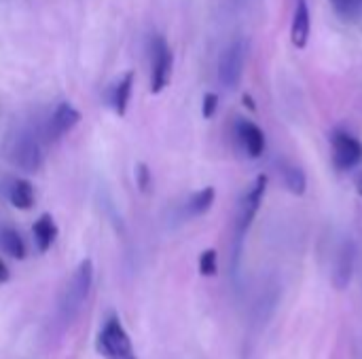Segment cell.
Instances as JSON below:
<instances>
[{"instance_id": "cell-18", "label": "cell", "mask_w": 362, "mask_h": 359, "mask_svg": "<svg viewBox=\"0 0 362 359\" xmlns=\"http://www.w3.org/2000/svg\"><path fill=\"white\" fill-rule=\"evenodd\" d=\"M331 4L344 19H356L362 11V0H331Z\"/></svg>"}, {"instance_id": "cell-12", "label": "cell", "mask_w": 362, "mask_h": 359, "mask_svg": "<svg viewBox=\"0 0 362 359\" xmlns=\"http://www.w3.org/2000/svg\"><path fill=\"white\" fill-rule=\"evenodd\" d=\"M6 199L13 207L28 212L34 205V186L23 178H13L6 184Z\"/></svg>"}, {"instance_id": "cell-4", "label": "cell", "mask_w": 362, "mask_h": 359, "mask_svg": "<svg viewBox=\"0 0 362 359\" xmlns=\"http://www.w3.org/2000/svg\"><path fill=\"white\" fill-rule=\"evenodd\" d=\"M265 190H267V176H259L240 201L238 218H235V250L238 252H240V245H242L252 220L257 218V214L261 209Z\"/></svg>"}, {"instance_id": "cell-15", "label": "cell", "mask_w": 362, "mask_h": 359, "mask_svg": "<svg viewBox=\"0 0 362 359\" xmlns=\"http://www.w3.org/2000/svg\"><path fill=\"white\" fill-rule=\"evenodd\" d=\"M214 199H216V190H214L212 186H206V188L197 190V193L191 195V199L187 201V205H185V216H187V218L204 216V214L212 207Z\"/></svg>"}, {"instance_id": "cell-8", "label": "cell", "mask_w": 362, "mask_h": 359, "mask_svg": "<svg viewBox=\"0 0 362 359\" xmlns=\"http://www.w3.org/2000/svg\"><path fill=\"white\" fill-rule=\"evenodd\" d=\"M78 121H81V112L70 102H62V104L55 106V110L47 118V125L42 129V135H45L47 142H57L66 133H70L78 125Z\"/></svg>"}, {"instance_id": "cell-14", "label": "cell", "mask_w": 362, "mask_h": 359, "mask_svg": "<svg viewBox=\"0 0 362 359\" xmlns=\"http://www.w3.org/2000/svg\"><path fill=\"white\" fill-rule=\"evenodd\" d=\"M352 267H354V245L350 241H346L339 250V256H337V264H335V273H333V279H335V286L341 290L350 284V277H352Z\"/></svg>"}, {"instance_id": "cell-23", "label": "cell", "mask_w": 362, "mask_h": 359, "mask_svg": "<svg viewBox=\"0 0 362 359\" xmlns=\"http://www.w3.org/2000/svg\"><path fill=\"white\" fill-rule=\"evenodd\" d=\"M356 186H358V193L362 195V174H358V178H356Z\"/></svg>"}, {"instance_id": "cell-7", "label": "cell", "mask_w": 362, "mask_h": 359, "mask_svg": "<svg viewBox=\"0 0 362 359\" xmlns=\"http://www.w3.org/2000/svg\"><path fill=\"white\" fill-rule=\"evenodd\" d=\"M331 146H333V163L337 169L341 171H350L356 165H361L362 161V144L358 138H354L352 133L337 129L331 138Z\"/></svg>"}, {"instance_id": "cell-1", "label": "cell", "mask_w": 362, "mask_h": 359, "mask_svg": "<svg viewBox=\"0 0 362 359\" xmlns=\"http://www.w3.org/2000/svg\"><path fill=\"white\" fill-rule=\"evenodd\" d=\"M4 157L13 167L25 174H36L45 163L40 140L30 129H17L15 133L6 138Z\"/></svg>"}, {"instance_id": "cell-2", "label": "cell", "mask_w": 362, "mask_h": 359, "mask_svg": "<svg viewBox=\"0 0 362 359\" xmlns=\"http://www.w3.org/2000/svg\"><path fill=\"white\" fill-rule=\"evenodd\" d=\"M91 284H93V264H91V260H83L74 269V273L70 275V279L66 281V286L59 294L57 311L66 322H70L78 315V311L83 309V305L91 292Z\"/></svg>"}, {"instance_id": "cell-20", "label": "cell", "mask_w": 362, "mask_h": 359, "mask_svg": "<svg viewBox=\"0 0 362 359\" xmlns=\"http://www.w3.org/2000/svg\"><path fill=\"white\" fill-rule=\"evenodd\" d=\"M136 184L142 193H148L153 188V174L148 169L146 163H138L136 165Z\"/></svg>"}, {"instance_id": "cell-5", "label": "cell", "mask_w": 362, "mask_h": 359, "mask_svg": "<svg viewBox=\"0 0 362 359\" xmlns=\"http://www.w3.org/2000/svg\"><path fill=\"white\" fill-rule=\"evenodd\" d=\"M98 351L106 359H138L134 353V345L119 322V317H110L98 339Z\"/></svg>"}, {"instance_id": "cell-16", "label": "cell", "mask_w": 362, "mask_h": 359, "mask_svg": "<svg viewBox=\"0 0 362 359\" xmlns=\"http://www.w3.org/2000/svg\"><path fill=\"white\" fill-rule=\"evenodd\" d=\"M0 250L15 260L25 258V243L13 226H0Z\"/></svg>"}, {"instance_id": "cell-13", "label": "cell", "mask_w": 362, "mask_h": 359, "mask_svg": "<svg viewBox=\"0 0 362 359\" xmlns=\"http://www.w3.org/2000/svg\"><path fill=\"white\" fill-rule=\"evenodd\" d=\"M32 235H34V241H36L38 252L45 254V252L51 250V245H53L55 239H57V224H55V220L51 218V214H42V216L34 222Z\"/></svg>"}, {"instance_id": "cell-22", "label": "cell", "mask_w": 362, "mask_h": 359, "mask_svg": "<svg viewBox=\"0 0 362 359\" xmlns=\"http://www.w3.org/2000/svg\"><path fill=\"white\" fill-rule=\"evenodd\" d=\"M8 279V269H6V264L0 260V284H4Z\"/></svg>"}, {"instance_id": "cell-19", "label": "cell", "mask_w": 362, "mask_h": 359, "mask_svg": "<svg viewBox=\"0 0 362 359\" xmlns=\"http://www.w3.org/2000/svg\"><path fill=\"white\" fill-rule=\"evenodd\" d=\"M216 271H218V256H216V252L214 250L202 252V256H199V273L204 277H212V275H216Z\"/></svg>"}, {"instance_id": "cell-10", "label": "cell", "mask_w": 362, "mask_h": 359, "mask_svg": "<svg viewBox=\"0 0 362 359\" xmlns=\"http://www.w3.org/2000/svg\"><path fill=\"white\" fill-rule=\"evenodd\" d=\"M134 72L132 70H127L115 85H112V89H110V95H108V99H110V106H112V110L119 114V116H125L127 114V106H129V99H132V89H134Z\"/></svg>"}, {"instance_id": "cell-17", "label": "cell", "mask_w": 362, "mask_h": 359, "mask_svg": "<svg viewBox=\"0 0 362 359\" xmlns=\"http://www.w3.org/2000/svg\"><path fill=\"white\" fill-rule=\"evenodd\" d=\"M282 178H284V186L293 195H303L305 193V174L299 167H295V165H282Z\"/></svg>"}, {"instance_id": "cell-3", "label": "cell", "mask_w": 362, "mask_h": 359, "mask_svg": "<svg viewBox=\"0 0 362 359\" xmlns=\"http://www.w3.org/2000/svg\"><path fill=\"white\" fill-rule=\"evenodd\" d=\"M148 53H151V93H161L170 80H172V68H174V53L161 34H153L148 40Z\"/></svg>"}, {"instance_id": "cell-21", "label": "cell", "mask_w": 362, "mask_h": 359, "mask_svg": "<svg viewBox=\"0 0 362 359\" xmlns=\"http://www.w3.org/2000/svg\"><path fill=\"white\" fill-rule=\"evenodd\" d=\"M216 108H218V95L216 93H206L204 95V104H202V114H204V118H212L214 116V112H216Z\"/></svg>"}, {"instance_id": "cell-6", "label": "cell", "mask_w": 362, "mask_h": 359, "mask_svg": "<svg viewBox=\"0 0 362 359\" xmlns=\"http://www.w3.org/2000/svg\"><path fill=\"white\" fill-rule=\"evenodd\" d=\"M244 63H246V47L244 40L235 38L223 49L218 57V83L225 89H235L242 80Z\"/></svg>"}, {"instance_id": "cell-11", "label": "cell", "mask_w": 362, "mask_h": 359, "mask_svg": "<svg viewBox=\"0 0 362 359\" xmlns=\"http://www.w3.org/2000/svg\"><path fill=\"white\" fill-rule=\"evenodd\" d=\"M310 8L305 0H297L295 15H293V25H291V40L297 49H303L310 40Z\"/></svg>"}, {"instance_id": "cell-9", "label": "cell", "mask_w": 362, "mask_h": 359, "mask_svg": "<svg viewBox=\"0 0 362 359\" xmlns=\"http://www.w3.org/2000/svg\"><path fill=\"white\" fill-rule=\"evenodd\" d=\"M233 133L235 140L240 144V148L250 157V159H259L265 152V133L259 125H255L252 121L246 118H235L233 125Z\"/></svg>"}]
</instances>
